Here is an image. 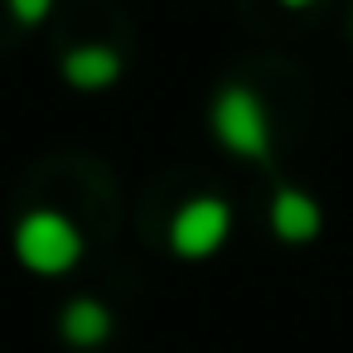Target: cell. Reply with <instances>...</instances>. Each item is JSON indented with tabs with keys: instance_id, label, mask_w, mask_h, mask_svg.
I'll return each instance as SVG.
<instances>
[{
	"instance_id": "obj_1",
	"label": "cell",
	"mask_w": 353,
	"mask_h": 353,
	"mask_svg": "<svg viewBox=\"0 0 353 353\" xmlns=\"http://www.w3.org/2000/svg\"><path fill=\"white\" fill-rule=\"evenodd\" d=\"M15 256L34 276H68L83 261V228L59 208H34L15 223Z\"/></svg>"
},
{
	"instance_id": "obj_2",
	"label": "cell",
	"mask_w": 353,
	"mask_h": 353,
	"mask_svg": "<svg viewBox=\"0 0 353 353\" xmlns=\"http://www.w3.org/2000/svg\"><path fill=\"white\" fill-rule=\"evenodd\" d=\"M208 126H213V141L223 150H232L237 160H266L271 155V117H266V102L252 88H242V83L218 88V97L208 107Z\"/></svg>"
},
{
	"instance_id": "obj_3",
	"label": "cell",
	"mask_w": 353,
	"mask_h": 353,
	"mask_svg": "<svg viewBox=\"0 0 353 353\" xmlns=\"http://www.w3.org/2000/svg\"><path fill=\"white\" fill-rule=\"evenodd\" d=\"M232 232V208L218 199V194H199L189 203L174 208L170 218V252L184 256V261H203L213 256Z\"/></svg>"
},
{
	"instance_id": "obj_4",
	"label": "cell",
	"mask_w": 353,
	"mask_h": 353,
	"mask_svg": "<svg viewBox=\"0 0 353 353\" xmlns=\"http://www.w3.org/2000/svg\"><path fill=\"white\" fill-rule=\"evenodd\" d=\"M63 83L78 88V92H107L121 83V54L107 49V44H78L63 54Z\"/></svg>"
},
{
	"instance_id": "obj_5",
	"label": "cell",
	"mask_w": 353,
	"mask_h": 353,
	"mask_svg": "<svg viewBox=\"0 0 353 353\" xmlns=\"http://www.w3.org/2000/svg\"><path fill=\"white\" fill-rule=\"evenodd\" d=\"M319 223H324V213H319V203L305 189H290V184L276 189V199H271V232L281 242H290V247L314 242L319 237Z\"/></svg>"
},
{
	"instance_id": "obj_6",
	"label": "cell",
	"mask_w": 353,
	"mask_h": 353,
	"mask_svg": "<svg viewBox=\"0 0 353 353\" xmlns=\"http://www.w3.org/2000/svg\"><path fill=\"white\" fill-rule=\"evenodd\" d=\"M112 329H117L112 310H107L102 300H92V295L68 300V305H63V314H59V334H63L73 348H97V343H107V339H112Z\"/></svg>"
},
{
	"instance_id": "obj_7",
	"label": "cell",
	"mask_w": 353,
	"mask_h": 353,
	"mask_svg": "<svg viewBox=\"0 0 353 353\" xmlns=\"http://www.w3.org/2000/svg\"><path fill=\"white\" fill-rule=\"evenodd\" d=\"M6 6L15 15V25H44L49 10H54V0H6Z\"/></svg>"
},
{
	"instance_id": "obj_8",
	"label": "cell",
	"mask_w": 353,
	"mask_h": 353,
	"mask_svg": "<svg viewBox=\"0 0 353 353\" xmlns=\"http://www.w3.org/2000/svg\"><path fill=\"white\" fill-rule=\"evenodd\" d=\"M281 6H285V10H310L314 0H281Z\"/></svg>"
}]
</instances>
